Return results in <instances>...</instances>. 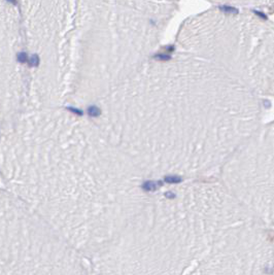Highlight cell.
Instances as JSON below:
<instances>
[{"instance_id":"obj_3","label":"cell","mask_w":274,"mask_h":275,"mask_svg":"<svg viewBox=\"0 0 274 275\" xmlns=\"http://www.w3.org/2000/svg\"><path fill=\"white\" fill-rule=\"evenodd\" d=\"M18 61L21 63L27 62V54H26V53H20V54L18 55Z\"/></svg>"},{"instance_id":"obj_4","label":"cell","mask_w":274,"mask_h":275,"mask_svg":"<svg viewBox=\"0 0 274 275\" xmlns=\"http://www.w3.org/2000/svg\"><path fill=\"white\" fill-rule=\"evenodd\" d=\"M68 109L71 110L72 112H75V114H79V116H81V114H83V111H81V110H77V109H74V108H70V107H69Z\"/></svg>"},{"instance_id":"obj_1","label":"cell","mask_w":274,"mask_h":275,"mask_svg":"<svg viewBox=\"0 0 274 275\" xmlns=\"http://www.w3.org/2000/svg\"><path fill=\"white\" fill-rule=\"evenodd\" d=\"M88 112H89V114L91 116H98L100 114V109L98 107H96V106H91V107L89 108V110H88Z\"/></svg>"},{"instance_id":"obj_2","label":"cell","mask_w":274,"mask_h":275,"mask_svg":"<svg viewBox=\"0 0 274 275\" xmlns=\"http://www.w3.org/2000/svg\"><path fill=\"white\" fill-rule=\"evenodd\" d=\"M29 63L31 66H38V64H39V58H38L37 55H33V56L30 58Z\"/></svg>"}]
</instances>
